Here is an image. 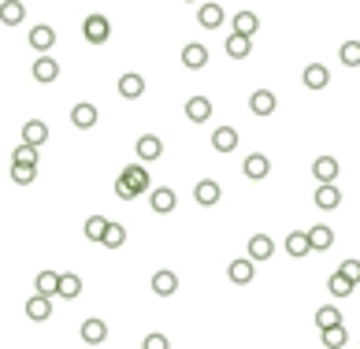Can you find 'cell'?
<instances>
[{
	"instance_id": "12",
	"label": "cell",
	"mask_w": 360,
	"mask_h": 349,
	"mask_svg": "<svg viewBox=\"0 0 360 349\" xmlns=\"http://www.w3.org/2000/svg\"><path fill=\"white\" fill-rule=\"evenodd\" d=\"M338 205H341V190L335 186V182H323V186L316 190V208H323V212H335Z\"/></svg>"
},
{
	"instance_id": "15",
	"label": "cell",
	"mask_w": 360,
	"mask_h": 349,
	"mask_svg": "<svg viewBox=\"0 0 360 349\" xmlns=\"http://www.w3.org/2000/svg\"><path fill=\"white\" fill-rule=\"evenodd\" d=\"M175 290H179V275H175V271L164 268V271L153 275V293H156V297H171Z\"/></svg>"
},
{
	"instance_id": "14",
	"label": "cell",
	"mask_w": 360,
	"mask_h": 349,
	"mask_svg": "<svg viewBox=\"0 0 360 349\" xmlns=\"http://www.w3.org/2000/svg\"><path fill=\"white\" fill-rule=\"evenodd\" d=\"M271 256H275V242L267 234L249 238V260H271Z\"/></svg>"
},
{
	"instance_id": "38",
	"label": "cell",
	"mask_w": 360,
	"mask_h": 349,
	"mask_svg": "<svg viewBox=\"0 0 360 349\" xmlns=\"http://www.w3.org/2000/svg\"><path fill=\"white\" fill-rule=\"evenodd\" d=\"M338 56H341V63L346 67H360V41H346L338 49Z\"/></svg>"
},
{
	"instance_id": "10",
	"label": "cell",
	"mask_w": 360,
	"mask_h": 349,
	"mask_svg": "<svg viewBox=\"0 0 360 349\" xmlns=\"http://www.w3.org/2000/svg\"><path fill=\"white\" fill-rule=\"evenodd\" d=\"M186 119H190V123H208V119H212V100L208 97H190L186 100Z\"/></svg>"
},
{
	"instance_id": "23",
	"label": "cell",
	"mask_w": 360,
	"mask_h": 349,
	"mask_svg": "<svg viewBox=\"0 0 360 349\" xmlns=\"http://www.w3.org/2000/svg\"><path fill=\"white\" fill-rule=\"evenodd\" d=\"M34 293H45V297H60V271H38Z\"/></svg>"
},
{
	"instance_id": "18",
	"label": "cell",
	"mask_w": 360,
	"mask_h": 349,
	"mask_svg": "<svg viewBox=\"0 0 360 349\" xmlns=\"http://www.w3.org/2000/svg\"><path fill=\"white\" fill-rule=\"evenodd\" d=\"M142 93H145V78H142V75H134V71H126V75L119 78V97L137 100Z\"/></svg>"
},
{
	"instance_id": "42",
	"label": "cell",
	"mask_w": 360,
	"mask_h": 349,
	"mask_svg": "<svg viewBox=\"0 0 360 349\" xmlns=\"http://www.w3.org/2000/svg\"><path fill=\"white\" fill-rule=\"evenodd\" d=\"M115 194H119V197H123V201H134V197H137V194H134V190H131V186H126V182H123V179H115Z\"/></svg>"
},
{
	"instance_id": "7",
	"label": "cell",
	"mask_w": 360,
	"mask_h": 349,
	"mask_svg": "<svg viewBox=\"0 0 360 349\" xmlns=\"http://www.w3.org/2000/svg\"><path fill=\"white\" fill-rule=\"evenodd\" d=\"M245 179H253V182H260V179H267L271 174V160H267L264 153H249L245 156Z\"/></svg>"
},
{
	"instance_id": "33",
	"label": "cell",
	"mask_w": 360,
	"mask_h": 349,
	"mask_svg": "<svg viewBox=\"0 0 360 349\" xmlns=\"http://www.w3.org/2000/svg\"><path fill=\"white\" fill-rule=\"evenodd\" d=\"M260 19H256V12H238L234 15V34H245V38H253Z\"/></svg>"
},
{
	"instance_id": "28",
	"label": "cell",
	"mask_w": 360,
	"mask_h": 349,
	"mask_svg": "<svg viewBox=\"0 0 360 349\" xmlns=\"http://www.w3.org/2000/svg\"><path fill=\"white\" fill-rule=\"evenodd\" d=\"M319 342H323V349H341V346L349 342V330H346V324L319 330Z\"/></svg>"
},
{
	"instance_id": "24",
	"label": "cell",
	"mask_w": 360,
	"mask_h": 349,
	"mask_svg": "<svg viewBox=\"0 0 360 349\" xmlns=\"http://www.w3.org/2000/svg\"><path fill=\"white\" fill-rule=\"evenodd\" d=\"M23 19H26L23 0H4V4H0V23L4 26H19Z\"/></svg>"
},
{
	"instance_id": "8",
	"label": "cell",
	"mask_w": 360,
	"mask_h": 349,
	"mask_svg": "<svg viewBox=\"0 0 360 349\" xmlns=\"http://www.w3.org/2000/svg\"><path fill=\"white\" fill-rule=\"evenodd\" d=\"M249 108H253V115H271L275 108H279V97H275L271 89H256V93L249 97Z\"/></svg>"
},
{
	"instance_id": "41",
	"label": "cell",
	"mask_w": 360,
	"mask_h": 349,
	"mask_svg": "<svg viewBox=\"0 0 360 349\" xmlns=\"http://www.w3.org/2000/svg\"><path fill=\"white\" fill-rule=\"evenodd\" d=\"M341 275H346L349 282H360V260H341Z\"/></svg>"
},
{
	"instance_id": "39",
	"label": "cell",
	"mask_w": 360,
	"mask_h": 349,
	"mask_svg": "<svg viewBox=\"0 0 360 349\" xmlns=\"http://www.w3.org/2000/svg\"><path fill=\"white\" fill-rule=\"evenodd\" d=\"M12 164H30V168H38V149H34V145H19V149L12 153Z\"/></svg>"
},
{
	"instance_id": "34",
	"label": "cell",
	"mask_w": 360,
	"mask_h": 349,
	"mask_svg": "<svg viewBox=\"0 0 360 349\" xmlns=\"http://www.w3.org/2000/svg\"><path fill=\"white\" fill-rule=\"evenodd\" d=\"M338 324H341V312H338L335 305H323V308H316V327H319V330L338 327Z\"/></svg>"
},
{
	"instance_id": "9",
	"label": "cell",
	"mask_w": 360,
	"mask_h": 349,
	"mask_svg": "<svg viewBox=\"0 0 360 349\" xmlns=\"http://www.w3.org/2000/svg\"><path fill=\"white\" fill-rule=\"evenodd\" d=\"M26 316H30L34 324H45V319L52 316V297H45V293H34V297L26 301Z\"/></svg>"
},
{
	"instance_id": "3",
	"label": "cell",
	"mask_w": 360,
	"mask_h": 349,
	"mask_svg": "<svg viewBox=\"0 0 360 349\" xmlns=\"http://www.w3.org/2000/svg\"><path fill=\"white\" fill-rule=\"evenodd\" d=\"M219 197H223V190H219V182H216V179H201L197 186H193V201H197L201 208L219 205Z\"/></svg>"
},
{
	"instance_id": "20",
	"label": "cell",
	"mask_w": 360,
	"mask_h": 349,
	"mask_svg": "<svg viewBox=\"0 0 360 349\" xmlns=\"http://www.w3.org/2000/svg\"><path fill=\"white\" fill-rule=\"evenodd\" d=\"M137 156H142V160H160V156H164V142L156 134H142V137H137Z\"/></svg>"
},
{
	"instance_id": "4",
	"label": "cell",
	"mask_w": 360,
	"mask_h": 349,
	"mask_svg": "<svg viewBox=\"0 0 360 349\" xmlns=\"http://www.w3.org/2000/svg\"><path fill=\"white\" fill-rule=\"evenodd\" d=\"M227 275H230V282H234V286H249V282L256 279V260H249V256H238V260L227 268Z\"/></svg>"
},
{
	"instance_id": "32",
	"label": "cell",
	"mask_w": 360,
	"mask_h": 349,
	"mask_svg": "<svg viewBox=\"0 0 360 349\" xmlns=\"http://www.w3.org/2000/svg\"><path fill=\"white\" fill-rule=\"evenodd\" d=\"M327 290L335 293V297H353L357 282H349V279H346V275H341V271H335V275H330V279H327Z\"/></svg>"
},
{
	"instance_id": "1",
	"label": "cell",
	"mask_w": 360,
	"mask_h": 349,
	"mask_svg": "<svg viewBox=\"0 0 360 349\" xmlns=\"http://www.w3.org/2000/svg\"><path fill=\"white\" fill-rule=\"evenodd\" d=\"M82 34H86L89 45H104L112 38V26H108L104 15H86V23H82Z\"/></svg>"
},
{
	"instance_id": "35",
	"label": "cell",
	"mask_w": 360,
	"mask_h": 349,
	"mask_svg": "<svg viewBox=\"0 0 360 349\" xmlns=\"http://www.w3.org/2000/svg\"><path fill=\"white\" fill-rule=\"evenodd\" d=\"M34 179H38V168H30V164H12V182L15 186H30Z\"/></svg>"
},
{
	"instance_id": "11",
	"label": "cell",
	"mask_w": 360,
	"mask_h": 349,
	"mask_svg": "<svg viewBox=\"0 0 360 349\" xmlns=\"http://www.w3.org/2000/svg\"><path fill=\"white\" fill-rule=\"evenodd\" d=\"M49 142V123H41V119H30V123H23V145H45Z\"/></svg>"
},
{
	"instance_id": "2",
	"label": "cell",
	"mask_w": 360,
	"mask_h": 349,
	"mask_svg": "<svg viewBox=\"0 0 360 349\" xmlns=\"http://www.w3.org/2000/svg\"><path fill=\"white\" fill-rule=\"evenodd\" d=\"M119 179H123V182H126V186L134 190L137 197H142V194H149V186H153L149 171H145L142 164H131V168H123V174H119Z\"/></svg>"
},
{
	"instance_id": "22",
	"label": "cell",
	"mask_w": 360,
	"mask_h": 349,
	"mask_svg": "<svg viewBox=\"0 0 360 349\" xmlns=\"http://www.w3.org/2000/svg\"><path fill=\"white\" fill-rule=\"evenodd\" d=\"M312 174H316L319 186H323V182H335L338 179V160H335V156H319V160L312 164Z\"/></svg>"
},
{
	"instance_id": "21",
	"label": "cell",
	"mask_w": 360,
	"mask_h": 349,
	"mask_svg": "<svg viewBox=\"0 0 360 349\" xmlns=\"http://www.w3.org/2000/svg\"><path fill=\"white\" fill-rule=\"evenodd\" d=\"M212 145H216V153H234L238 149V131H234V126H216Z\"/></svg>"
},
{
	"instance_id": "19",
	"label": "cell",
	"mask_w": 360,
	"mask_h": 349,
	"mask_svg": "<svg viewBox=\"0 0 360 349\" xmlns=\"http://www.w3.org/2000/svg\"><path fill=\"white\" fill-rule=\"evenodd\" d=\"M60 78V63L52 56H38L34 60V82H56Z\"/></svg>"
},
{
	"instance_id": "16",
	"label": "cell",
	"mask_w": 360,
	"mask_h": 349,
	"mask_svg": "<svg viewBox=\"0 0 360 349\" xmlns=\"http://www.w3.org/2000/svg\"><path fill=\"white\" fill-rule=\"evenodd\" d=\"M104 338H108V324H104V319L89 316L86 324H82V342H86V346H100Z\"/></svg>"
},
{
	"instance_id": "25",
	"label": "cell",
	"mask_w": 360,
	"mask_h": 349,
	"mask_svg": "<svg viewBox=\"0 0 360 349\" xmlns=\"http://www.w3.org/2000/svg\"><path fill=\"white\" fill-rule=\"evenodd\" d=\"M197 23L205 26V30H216V26H223V8H219V4H201V8H197Z\"/></svg>"
},
{
	"instance_id": "13",
	"label": "cell",
	"mask_w": 360,
	"mask_h": 349,
	"mask_svg": "<svg viewBox=\"0 0 360 349\" xmlns=\"http://www.w3.org/2000/svg\"><path fill=\"white\" fill-rule=\"evenodd\" d=\"M149 205H153V212L168 216V212H175V205H179V197H175V190L160 186V190H153V194H149Z\"/></svg>"
},
{
	"instance_id": "29",
	"label": "cell",
	"mask_w": 360,
	"mask_h": 349,
	"mask_svg": "<svg viewBox=\"0 0 360 349\" xmlns=\"http://www.w3.org/2000/svg\"><path fill=\"white\" fill-rule=\"evenodd\" d=\"M249 52H253V41H249L245 34H230L227 38V56L230 60H245Z\"/></svg>"
},
{
	"instance_id": "30",
	"label": "cell",
	"mask_w": 360,
	"mask_h": 349,
	"mask_svg": "<svg viewBox=\"0 0 360 349\" xmlns=\"http://www.w3.org/2000/svg\"><path fill=\"white\" fill-rule=\"evenodd\" d=\"M78 293H82V279H78L75 271H63L60 275V297L63 301H75Z\"/></svg>"
},
{
	"instance_id": "17",
	"label": "cell",
	"mask_w": 360,
	"mask_h": 349,
	"mask_svg": "<svg viewBox=\"0 0 360 349\" xmlns=\"http://www.w3.org/2000/svg\"><path fill=\"white\" fill-rule=\"evenodd\" d=\"M182 63H186L190 71H201V67L208 63V49H205L201 41H190L186 49H182Z\"/></svg>"
},
{
	"instance_id": "36",
	"label": "cell",
	"mask_w": 360,
	"mask_h": 349,
	"mask_svg": "<svg viewBox=\"0 0 360 349\" xmlns=\"http://www.w3.org/2000/svg\"><path fill=\"white\" fill-rule=\"evenodd\" d=\"M82 231H86L89 242H100V238H104V231H108V219H104V216H89Z\"/></svg>"
},
{
	"instance_id": "5",
	"label": "cell",
	"mask_w": 360,
	"mask_h": 349,
	"mask_svg": "<svg viewBox=\"0 0 360 349\" xmlns=\"http://www.w3.org/2000/svg\"><path fill=\"white\" fill-rule=\"evenodd\" d=\"M26 41H30V49H34V52H41V56H45V52H49L52 45H56V30L41 23V26H34V30L26 34Z\"/></svg>"
},
{
	"instance_id": "26",
	"label": "cell",
	"mask_w": 360,
	"mask_h": 349,
	"mask_svg": "<svg viewBox=\"0 0 360 349\" xmlns=\"http://www.w3.org/2000/svg\"><path fill=\"white\" fill-rule=\"evenodd\" d=\"M304 86H308V89L330 86V71L323 67V63H308V67H304Z\"/></svg>"
},
{
	"instance_id": "37",
	"label": "cell",
	"mask_w": 360,
	"mask_h": 349,
	"mask_svg": "<svg viewBox=\"0 0 360 349\" xmlns=\"http://www.w3.org/2000/svg\"><path fill=\"white\" fill-rule=\"evenodd\" d=\"M123 242H126L123 223H108V231H104V238H100V245H108V249H119Z\"/></svg>"
},
{
	"instance_id": "27",
	"label": "cell",
	"mask_w": 360,
	"mask_h": 349,
	"mask_svg": "<svg viewBox=\"0 0 360 349\" xmlns=\"http://www.w3.org/2000/svg\"><path fill=\"white\" fill-rule=\"evenodd\" d=\"M304 234H308V242H312V249H316V253H323V249H330V245H335V231H330V227H323V223H316L312 231H304Z\"/></svg>"
},
{
	"instance_id": "43",
	"label": "cell",
	"mask_w": 360,
	"mask_h": 349,
	"mask_svg": "<svg viewBox=\"0 0 360 349\" xmlns=\"http://www.w3.org/2000/svg\"><path fill=\"white\" fill-rule=\"evenodd\" d=\"M186 4H193V0H186Z\"/></svg>"
},
{
	"instance_id": "40",
	"label": "cell",
	"mask_w": 360,
	"mask_h": 349,
	"mask_svg": "<svg viewBox=\"0 0 360 349\" xmlns=\"http://www.w3.org/2000/svg\"><path fill=\"white\" fill-rule=\"evenodd\" d=\"M142 349H171V342H168V335H160V330H153V335H145Z\"/></svg>"
},
{
	"instance_id": "6",
	"label": "cell",
	"mask_w": 360,
	"mask_h": 349,
	"mask_svg": "<svg viewBox=\"0 0 360 349\" xmlns=\"http://www.w3.org/2000/svg\"><path fill=\"white\" fill-rule=\"evenodd\" d=\"M97 119H100V112H97L93 104H89V100H82V104L71 108V123H75L78 131H93V126H97Z\"/></svg>"
},
{
	"instance_id": "31",
	"label": "cell",
	"mask_w": 360,
	"mask_h": 349,
	"mask_svg": "<svg viewBox=\"0 0 360 349\" xmlns=\"http://www.w3.org/2000/svg\"><path fill=\"white\" fill-rule=\"evenodd\" d=\"M286 253H290V256H297V260H301V256H308V253H312V242H308V234L293 231L290 238H286Z\"/></svg>"
}]
</instances>
